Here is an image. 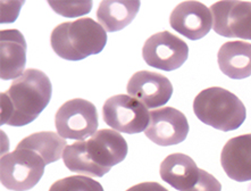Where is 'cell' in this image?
<instances>
[{"mask_svg": "<svg viewBox=\"0 0 251 191\" xmlns=\"http://www.w3.org/2000/svg\"><path fill=\"white\" fill-rule=\"evenodd\" d=\"M127 143L115 130L97 131L88 140L67 146L63 161L70 171L89 178H101L115 165L124 161Z\"/></svg>", "mask_w": 251, "mask_h": 191, "instance_id": "6da1fadb", "label": "cell"}, {"mask_svg": "<svg viewBox=\"0 0 251 191\" xmlns=\"http://www.w3.org/2000/svg\"><path fill=\"white\" fill-rule=\"evenodd\" d=\"M52 86L46 73L28 68L0 96V123L23 127L37 118L51 99Z\"/></svg>", "mask_w": 251, "mask_h": 191, "instance_id": "7a4b0ae2", "label": "cell"}, {"mask_svg": "<svg viewBox=\"0 0 251 191\" xmlns=\"http://www.w3.org/2000/svg\"><path fill=\"white\" fill-rule=\"evenodd\" d=\"M106 42V31L89 17L57 25L50 37L53 52L66 60H81L97 55L105 48Z\"/></svg>", "mask_w": 251, "mask_h": 191, "instance_id": "3957f363", "label": "cell"}, {"mask_svg": "<svg viewBox=\"0 0 251 191\" xmlns=\"http://www.w3.org/2000/svg\"><path fill=\"white\" fill-rule=\"evenodd\" d=\"M193 111L202 123L221 131H233L247 117L243 103L234 93L220 86L202 90L193 102Z\"/></svg>", "mask_w": 251, "mask_h": 191, "instance_id": "277c9868", "label": "cell"}, {"mask_svg": "<svg viewBox=\"0 0 251 191\" xmlns=\"http://www.w3.org/2000/svg\"><path fill=\"white\" fill-rule=\"evenodd\" d=\"M46 163L40 155L30 149L16 148L0 162L1 185L12 191H27L40 181Z\"/></svg>", "mask_w": 251, "mask_h": 191, "instance_id": "5b68a950", "label": "cell"}, {"mask_svg": "<svg viewBox=\"0 0 251 191\" xmlns=\"http://www.w3.org/2000/svg\"><path fill=\"white\" fill-rule=\"evenodd\" d=\"M57 132L64 139L84 141L98 129V111L92 103L72 99L63 104L55 116Z\"/></svg>", "mask_w": 251, "mask_h": 191, "instance_id": "8992f818", "label": "cell"}, {"mask_svg": "<svg viewBox=\"0 0 251 191\" xmlns=\"http://www.w3.org/2000/svg\"><path fill=\"white\" fill-rule=\"evenodd\" d=\"M103 121L115 131L140 133L149 125L150 113L141 102L128 95H116L106 100L102 107Z\"/></svg>", "mask_w": 251, "mask_h": 191, "instance_id": "52a82bcc", "label": "cell"}, {"mask_svg": "<svg viewBox=\"0 0 251 191\" xmlns=\"http://www.w3.org/2000/svg\"><path fill=\"white\" fill-rule=\"evenodd\" d=\"M142 56L149 66L161 71H174L181 67L189 56V47L176 35L163 31L145 42Z\"/></svg>", "mask_w": 251, "mask_h": 191, "instance_id": "ba28073f", "label": "cell"}, {"mask_svg": "<svg viewBox=\"0 0 251 191\" xmlns=\"http://www.w3.org/2000/svg\"><path fill=\"white\" fill-rule=\"evenodd\" d=\"M213 28L226 38L251 40V2L224 0L210 6Z\"/></svg>", "mask_w": 251, "mask_h": 191, "instance_id": "9c48e42d", "label": "cell"}, {"mask_svg": "<svg viewBox=\"0 0 251 191\" xmlns=\"http://www.w3.org/2000/svg\"><path fill=\"white\" fill-rule=\"evenodd\" d=\"M147 138L158 146H174L184 141L189 133L185 115L173 107H165L150 111Z\"/></svg>", "mask_w": 251, "mask_h": 191, "instance_id": "30bf717a", "label": "cell"}, {"mask_svg": "<svg viewBox=\"0 0 251 191\" xmlns=\"http://www.w3.org/2000/svg\"><path fill=\"white\" fill-rule=\"evenodd\" d=\"M170 23L173 30L190 40H199L213 28V15L202 2L183 1L172 12Z\"/></svg>", "mask_w": 251, "mask_h": 191, "instance_id": "8fae6325", "label": "cell"}, {"mask_svg": "<svg viewBox=\"0 0 251 191\" xmlns=\"http://www.w3.org/2000/svg\"><path fill=\"white\" fill-rule=\"evenodd\" d=\"M126 90L128 96L138 99L147 108L163 106L173 95L171 81L165 75L150 71H140L133 74Z\"/></svg>", "mask_w": 251, "mask_h": 191, "instance_id": "7c38bea8", "label": "cell"}, {"mask_svg": "<svg viewBox=\"0 0 251 191\" xmlns=\"http://www.w3.org/2000/svg\"><path fill=\"white\" fill-rule=\"evenodd\" d=\"M26 64V42L19 30L0 32V77L16 80L24 73Z\"/></svg>", "mask_w": 251, "mask_h": 191, "instance_id": "4fadbf2b", "label": "cell"}, {"mask_svg": "<svg viewBox=\"0 0 251 191\" xmlns=\"http://www.w3.org/2000/svg\"><path fill=\"white\" fill-rule=\"evenodd\" d=\"M221 164L229 179L251 181V133L229 139L221 155Z\"/></svg>", "mask_w": 251, "mask_h": 191, "instance_id": "5bb4252c", "label": "cell"}, {"mask_svg": "<svg viewBox=\"0 0 251 191\" xmlns=\"http://www.w3.org/2000/svg\"><path fill=\"white\" fill-rule=\"evenodd\" d=\"M200 168L188 155L172 154L160 164V176L174 189L186 191L191 189L199 179Z\"/></svg>", "mask_w": 251, "mask_h": 191, "instance_id": "9a60e30c", "label": "cell"}, {"mask_svg": "<svg viewBox=\"0 0 251 191\" xmlns=\"http://www.w3.org/2000/svg\"><path fill=\"white\" fill-rule=\"evenodd\" d=\"M217 62L226 77L241 80L251 75V43L245 41L225 42L220 48Z\"/></svg>", "mask_w": 251, "mask_h": 191, "instance_id": "2e32d148", "label": "cell"}, {"mask_svg": "<svg viewBox=\"0 0 251 191\" xmlns=\"http://www.w3.org/2000/svg\"><path fill=\"white\" fill-rule=\"evenodd\" d=\"M139 8V0H102L97 10V19L106 32H116L135 19Z\"/></svg>", "mask_w": 251, "mask_h": 191, "instance_id": "e0dca14e", "label": "cell"}, {"mask_svg": "<svg viewBox=\"0 0 251 191\" xmlns=\"http://www.w3.org/2000/svg\"><path fill=\"white\" fill-rule=\"evenodd\" d=\"M67 147L66 140L55 132H37L23 139L16 148L30 149L44 158L46 165L63 157V150Z\"/></svg>", "mask_w": 251, "mask_h": 191, "instance_id": "ac0fdd59", "label": "cell"}, {"mask_svg": "<svg viewBox=\"0 0 251 191\" xmlns=\"http://www.w3.org/2000/svg\"><path fill=\"white\" fill-rule=\"evenodd\" d=\"M49 191H103V188L89 176L73 175L56 181Z\"/></svg>", "mask_w": 251, "mask_h": 191, "instance_id": "d6986e66", "label": "cell"}, {"mask_svg": "<svg viewBox=\"0 0 251 191\" xmlns=\"http://www.w3.org/2000/svg\"><path fill=\"white\" fill-rule=\"evenodd\" d=\"M49 6L59 15L77 17L88 14L92 8V1H48Z\"/></svg>", "mask_w": 251, "mask_h": 191, "instance_id": "ffe728a7", "label": "cell"}, {"mask_svg": "<svg viewBox=\"0 0 251 191\" xmlns=\"http://www.w3.org/2000/svg\"><path fill=\"white\" fill-rule=\"evenodd\" d=\"M186 191H222V185L210 173L200 168L198 181L191 189Z\"/></svg>", "mask_w": 251, "mask_h": 191, "instance_id": "44dd1931", "label": "cell"}, {"mask_svg": "<svg viewBox=\"0 0 251 191\" xmlns=\"http://www.w3.org/2000/svg\"><path fill=\"white\" fill-rule=\"evenodd\" d=\"M126 191H168L165 187H163L157 182H142L135 185Z\"/></svg>", "mask_w": 251, "mask_h": 191, "instance_id": "7402d4cb", "label": "cell"}]
</instances>
